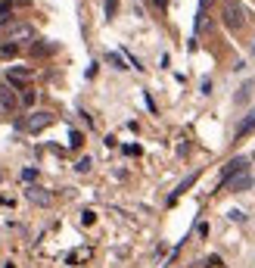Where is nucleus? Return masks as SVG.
Instances as JSON below:
<instances>
[{
  "instance_id": "f257e3e1",
  "label": "nucleus",
  "mask_w": 255,
  "mask_h": 268,
  "mask_svg": "<svg viewBox=\"0 0 255 268\" xmlns=\"http://www.w3.org/2000/svg\"><path fill=\"white\" fill-rule=\"evenodd\" d=\"M47 125H53V113H47V110H38V113H31L28 119H19L16 122V128L19 131H31V134H38V131H44Z\"/></svg>"
},
{
  "instance_id": "f03ea898",
  "label": "nucleus",
  "mask_w": 255,
  "mask_h": 268,
  "mask_svg": "<svg viewBox=\"0 0 255 268\" xmlns=\"http://www.w3.org/2000/svg\"><path fill=\"white\" fill-rule=\"evenodd\" d=\"M221 16H224V25H227L230 31H240V28L246 25V10L236 4V0H224Z\"/></svg>"
},
{
  "instance_id": "7ed1b4c3",
  "label": "nucleus",
  "mask_w": 255,
  "mask_h": 268,
  "mask_svg": "<svg viewBox=\"0 0 255 268\" xmlns=\"http://www.w3.org/2000/svg\"><path fill=\"white\" fill-rule=\"evenodd\" d=\"M246 169H249V159H246V156H233L230 163L221 169V184H218V187H224L233 175H240V172H246Z\"/></svg>"
},
{
  "instance_id": "20e7f679",
  "label": "nucleus",
  "mask_w": 255,
  "mask_h": 268,
  "mask_svg": "<svg viewBox=\"0 0 255 268\" xmlns=\"http://www.w3.org/2000/svg\"><path fill=\"white\" fill-rule=\"evenodd\" d=\"M34 38V28L28 25V22H13L10 28H7V41H31Z\"/></svg>"
},
{
  "instance_id": "39448f33",
  "label": "nucleus",
  "mask_w": 255,
  "mask_h": 268,
  "mask_svg": "<svg viewBox=\"0 0 255 268\" xmlns=\"http://www.w3.org/2000/svg\"><path fill=\"white\" fill-rule=\"evenodd\" d=\"M252 184H255V175L246 169V172H240V175H233V178H230V181H227L224 187H230V190H249Z\"/></svg>"
},
{
  "instance_id": "423d86ee",
  "label": "nucleus",
  "mask_w": 255,
  "mask_h": 268,
  "mask_svg": "<svg viewBox=\"0 0 255 268\" xmlns=\"http://www.w3.org/2000/svg\"><path fill=\"white\" fill-rule=\"evenodd\" d=\"M16 106H19V100H16V91L10 84H0V110L4 113H13Z\"/></svg>"
},
{
  "instance_id": "0eeeda50",
  "label": "nucleus",
  "mask_w": 255,
  "mask_h": 268,
  "mask_svg": "<svg viewBox=\"0 0 255 268\" xmlns=\"http://www.w3.org/2000/svg\"><path fill=\"white\" fill-rule=\"evenodd\" d=\"M25 196H28L31 203H38V206H50V200H53V196H50L44 187H38V184H31V187L25 190Z\"/></svg>"
},
{
  "instance_id": "6e6552de",
  "label": "nucleus",
  "mask_w": 255,
  "mask_h": 268,
  "mask_svg": "<svg viewBox=\"0 0 255 268\" xmlns=\"http://www.w3.org/2000/svg\"><path fill=\"white\" fill-rule=\"evenodd\" d=\"M7 81L16 84V87L28 84V81H31V69H10V72H7Z\"/></svg>"
},
{
  "instance_id": "1a4fd4ad",
  "label": "nucleus",
  "mask_w": 255,
  "mask_h": 268,
  "mask_svg": "<svg viewBox=\"0 0 255 268\" xmlns=\"http://www.w3.org/2000/svg\"><path fill=\"white\" fill-rule=\"evenodd\" d=\"M249 134H255V110H252L249 116H243L240 128H236V140H243V137H249Z\"/></svg>"
},
{
  "instance_id": "9d476101",
  "label": "nucleus",
  "mask_w": 255,
  "mask_h": 268,
  "mask_svg": "<svg viewBox=\"0 0 255 268\" xmlns=\"http://www.w3.org/2000/svg\"><path fill=\"white\" fill-rule=\"evenodd\" d=\"M196 178H199V172H193V175L187 178V181H180V187H177V190H174V193L168 196V203H174V200H177V196H180V193H187V190L193 187V181H196Z\"/></svg>"
},
{
  "instance_id": "9b49d317",
  "label": "nucleus",
  "mask_w": 255,
  "mask_h": 268,
  "mask_svg": "<svg viewBox=\"0 0 255 268\" xmlns=\"http://www.w3.org/2000/svg\"><path fill=\"white\" fill-rule=\"evenodd\" d=\"M206 10H209V0H199V10H196V25H193L196 31L203 28V22H206Z\"/></svg>"
},
{
  "instance_id": "f8f14e48",
  "label": "nucleus",
  "mask_w": 255,
  "mask_h": 268,
  "mask_svg": "<svg viewBox=\"0 0 255 268\" xmlns=\"http://www.w3.org/2000/svg\"><path fill=\"white\" fill-rule=\"evenodd\" d=\"M13 7H16L13 0H0V22H7V16L13 13Z\"/></svg>"
},
{
  "instance_id": "ddd939ff",
  "label": "nucleus",
  "mask_w": 255,
  "mask_h": 268,
  "mask_svg": "<svg viewBox=\"0 0 255 268\" xmlns=\"http://www.w3.org/2000/svg\"><path fill=\"white\" fill-rule=\"evenodd\" d=\"M81 144H84V134H81V131H69V147H75V150H78Z\"/></svg>"
},
{
  "instance_id": "4468645a",
  "label": "nucleus",
  "mask_w": 255,
  "mask_h": 268,
  "mask_svg": "<svg viewBox=\"0 0 255 268\" xmlns=\"http://www.w3.org/2000/svg\"><path fill=\"white\" fill-rule=\"evenodd\" d=\"M53 50H56V44H34V53H38V57H47Z\"/></svg>"
},
{
  "instance_id": "2eb2a0df",
  "label": "nucleus",
  "mask_w": 255,
  "mask_h": 268,
  "mask_svg": "<svg viewBox=\"0 0 255 268\" xmlns=\"http://www.w3.org/2000/svg\"><path fill=\"white\" fill-rule=\"evenodd\" d=\"M90 166H94V159H90V156H84V159H78V172H90Z\"/></svg>"
},
{
  "instance_id": "dca6fc26",
  "label": "nucleus",
  "mask_w": 255,
  "mask_h": 268,
  "mask_svg": "<svg viewBox=\"0 0 255 268\" xmlns=\"http://www.w3.org/2000/svg\"><path fill=\"white\" fill-rule=\"evenodd\" d=\"M118 13V0H106V16L112 19V16Z\"/></svg>"
},
{
  "instance_id": "f3484780",
  "label": "nucleus",
  "mask_w": 255,
  "mask_h": 268,
  "mask_svg": "<svg viewBox=\"0 0 255 268\" xmlns=\"http://www.w3.org/2000/svg\"><path fill=\"white\" fill-rule=\"evenodd\" d=\"M34 97H38V94H34L31 87H25V94H22V103H25V106H34Z\"/></svg>"
},
{
  "instance_id": "a211bd4d",
  "label": "nucleus",
  "mask_w": 255,
  "mask_h": 268,
  "mask_svg": "<svg viewBox=\"0 0 255 268\" xmlns=\"http://www.w3.org/2000/svg\"><path fill=\"white\" fill-rule=\"evenodd\" d=\"M206 265H209V268H224L221 256H209V259H206Z\"/></svg>"
},
{
  "instance_id": "6ab92c4d",
  "label": "nucleus",
  "mask_w": 255,
  "mask_h": 268,
  "mask_svg": "<svg viewBox=\"0 0 255 268\" xmlns=\"http://www.w3.org/2000/svg\"><path fill=\"white\" fill-rule=\"evenodd\" d=\"M94 219H97V216H94L90 209H84V212H81V225H94Z\"/></svg>"
},
{
  "instance_id": "aec40b11",
  "label": "nucleus",
  "mask_w": 255,
  "mask_h": 268,
  "mask_svg": "<svg viewBox=\"0 0 255 268\" xmlns=\"http://www.w3.org/2000/svg\"><path fill=\"white\" fill-rule=\"evenodd\" d=\"M106 60H109V63H112L115 69H128V66L121 63V57H115V53H109V57H106Z\"/></svg>"
},
{
  "instance_id": "412c9836",
  "label": "nucleus",
  "mask_w": 255,
  "mask_h": 268,
  "mask_svg": "<svg viewBox=\"0 0 255 268\" xmlns=\"http://www.w3.org/2000/svg\"><path fill=\"white\" fill-rule=\"evenodd\" d=\"M16 50H19V47H16V44H4V47H0V53H4V57H13Z\"/></svg>"
},
{
  "instance_id": "4be33fe9",
  "label": "nucleus",
  "mask_w": 255,
  "mask_h": 268,
  "mask_svg": "<svg viewBox=\"0 0 255 268\" xmlns=\"http://www.w3.org/2000/svg\"><path fill=\"white\" fill-rule=\"evenodd\" d=\"M230 222H246V212H240V209H233V212H230Z\"/></svg>"
},
{
  "instance_id": "5701e85b",
  "label": "nucleus",
  "mask_w": 255,
  "mask_h": 268,
  "mask_svg": "<svg viewBox=\"0 0 255 268\" xmlns=\"http://www.w3.org/2000/svg\"><path fill=\"white\" fill-rule=\"evenodd\" d=\"M22 178H25V181H34V178H38V169H25Z\"/></svg>"
},
{
  "instance_id": "b1692460",
  "label": "nucleus",
  "mask_w": 255,
  "mask_h": 268,
  "mask_svg": "<svg viewBox=\"0 0 255 268\" xmlns=\"http://www.w3.org/2000/svg\"><path fill=\"white\" fill-rule=\"evenodd\" d=\"M124 153H128V156H137V153H140V147H137V144H128V147H124Z\"/></svg>"
},
{
  "instance_id": "393cba45",
  "label": "nucleus",
  "mask_w": 255,
  "mask_h": 268,
  "mask_svg": "<svg viewBox=\"0 0 255 268\" xmlns=\"http://www.w3.org/2000/svg\"><path fill=\"white\" fill-rule=\"evenodd\" d=\"M249 91H252V84H246V87H243V91H240V94H236V100H246V97H249Z\"/></svg>"
},
{
  "instance_id": "a878e982",
  "label": "nucleus",
  "mask_w": 255,
  "mask_h": 268,
  "mask_svg": "<svg viewBox=\"0 0 255 268\" xmlns=\"http://www.w3.org/2000/svg\"><path fill=\"white\" fill-rule=\"evenodd\" d=\"M153 4H156L159 10H165V7H168V0H153Z\"/></svg>"
},
{
  "instance_id": "bb28decb",
  "label": "nucleus",
  "mask_w": 255,
  "mask_h": 268,
  "mask_svg": "<svg viewBox=\"0 0 255 268\" xmlns=\"http://www.w3.org/2000/svg\"><path fill=\"white\" fill-rule=\"evenodd\" d=\"M0 178H4V175H0Z\"/></svg>"
}]
</instances>
